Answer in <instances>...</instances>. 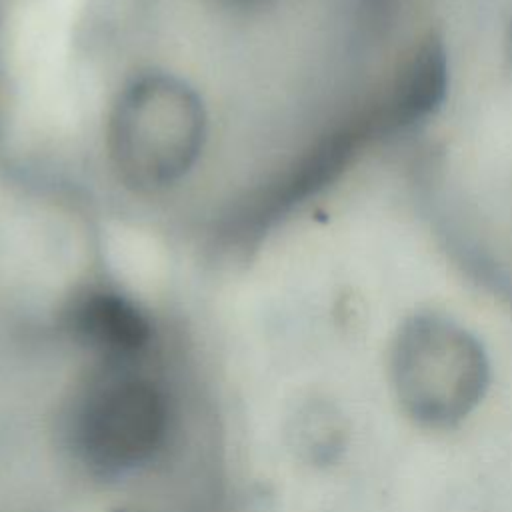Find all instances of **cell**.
I'll use <instances>...</instances> for the list:
<instances>
[{"instance_id":"cell-4","label":"cell","mask_w":512,"mask_h":512,"mask_svg":"<svg viewBox=\"0 0 512 512\" xmlns=\"http://www.w3.org/2000/svg\"><path fill=\"white\" fill-rule=\"evenodd\" d=\"M446 92V56L438 40L420 42L394 74L376 122L386 128H402L430 114Z\"/></svg>"},{"instance_id":"cell-5","label":"cell","mask_w":512,"mask_h":512,"mask_svg":"<svg viewBox=\"0 0 512 512\" xmlns=\"http://www.w3.org/2000/svg\"><path fill=\"white\" fill-rule=\"evenodd\" d=\"M70 324L88 346L118 358L140 352L150 340L146 314L132 300L110 290H92L78 298Z\"/></svg>"},{"instance_id":"cell-7","label":"cell","mask_w":512,"mask_h":512,"mask_svg":"<svg viewBox=\"0 0 512 512\" xmlns=\"http://www.w3.org/2000/svg\"><path fill=\"white\" fill-rule=\"evenodd\" d=\"M226 2H236V4H248L250 2V4H256L258 0H226Z\"/></svg>"},{"instance_id":"cell-1","label":"cell","mask_w":512,"mask_h":512,"mask_svg":"<svg viewBox=\"0 0 512 512\" xmlns=\"http://www.w3.org/2000/svg\"><path fill=\"white\" fill-rule=\"evenodd\" d=\"M206 138L202 100L188 84L158 72L122 86L106 128V148L118 176L140 190L178 184L198 164Z\"/></svg>"},{"instance_id":"cell-2","label":"cell","mask_w":512,"mask_h":512,"mask_svg":"<svg viewBox=\"0 0 512 512\" xmlns=\"http://www.w3.org/2000/svg\"><path fill=\"white\" fill-rule=\"evenodd\" d=\"M388 380L412 422L444 430L460 424L482 402L490 364L478 338L464 326L422 312L398 328L388 356Z\"/></svg>"},{"instance_id":"cell-6","label":"cell","mask_w":512,"mask_h":512,"mask_svg":"<svg viewBox=\"0 0 512 512\" xmlns=\"http://www.w3.org/2000/svg\"><path fill=\"white\" fill-rule=\"evenodd\" d=\"M296 426L300 450L314 462H330L344 448L346 430L340 414L330 404H314Z\"/></svg>"},{"instance_id":"cell-3","label":"cell","mask_w":512,"mask_h":512,"mask_svg":"<svg viewBox=\"0 0 512 512\" xmlns=\"http://www.w3.org/2000/svg\"><path fill=\"white\" fill-rule=\"evenodd\" d=\"M166 432V402L142 378H118L96 388L78 412L74 446L98 474H118L142 464Z\"/></svg>"}]
</instances>
